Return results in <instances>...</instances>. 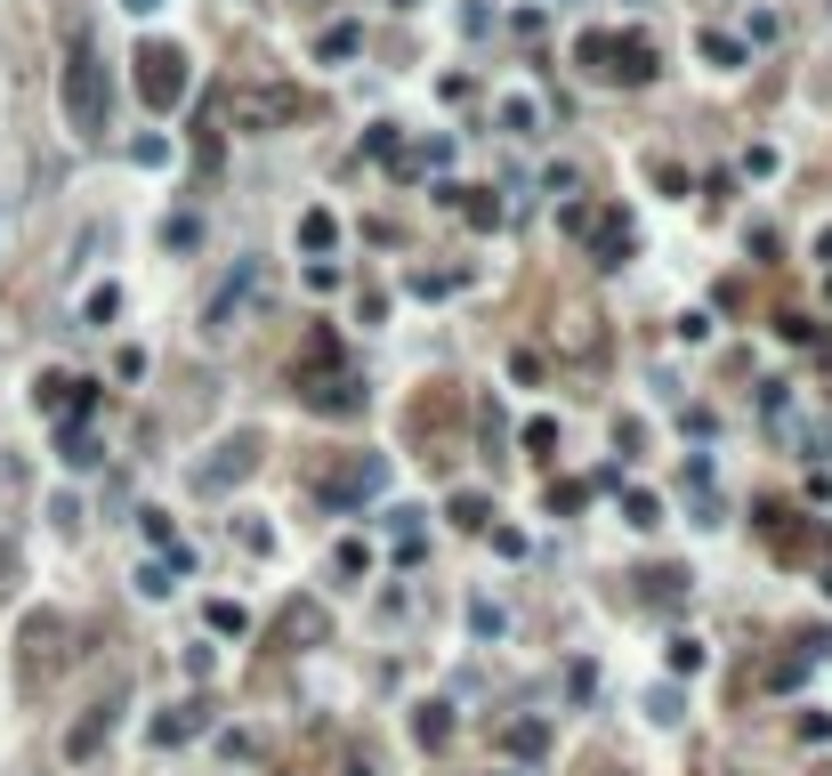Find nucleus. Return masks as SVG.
<instances>
[{
    "label": "nucleus",
    "instance_id": "obj_16",
    "mask_svg": "<svg viewBox=\"0 0 832 776\" xmlns=\"http://www.w3.org/2000/svg\"><path fill=\"white\" fill-rule=\"evenodd\" d=\"M469 623L485 631V639H502V631H509V615H502V607H493V599H477V607H469Z\"/></svg>",
    "mask_w": 832,
    "mask_h": 776
},
{
    "label": "nucleus",
    "instance_id": "obj_2",
    "mask_svg": "<svg viewBox=\"0 0 832 776\" xmlns=\"http://www.w3.org/2000/svg\"><path fill=\"white\" fill-rule=\"evenodd\" d=\"M267 292H276L267 259H235V275H226L219 292H211V308H202V332H211V340H226L243 316H259V299H267Z\"/></svg>",
    "mask_w": 832,
    "mask_h": 776
},
{
    "label": "nucleus",
    "instance_id": "obj_7",
    "mask_svg": "<svg viewBox=\"0 0 832 776\" xmlns=\"http://www.w3.org/2000/svg\"><path fill=\"white\" fill-rule=\"evenodd\" d=\"M57 639H66V623H57V615H33V623H25V671L57 663Z\"/></svg>",
    "mask_w": 832,
    "mask_h": 776
},
{
    "label": "nucleus",
    "instance_id": "obj_19",
    "mask_svg": "<svg viewBox=\"0 0 832 776\" xmlns=\"http://www.w3.org/2000/svg\"><path fill=\"white\" fill-rule=\"evenodd\" d=\"M324 57H331V66H340V57H356V25H331V33H324Z\"/></svg>",
    "mask_w": 832,
    "mask_h": 776
},
{
    "label": "nucleus",
    "instance_id": "obj_11",
    "mask_svg": "<svg viewBox=\"0 0 832 776\" xmlns=\"http://www.w3.org/2000/svg\"><path fill=\"white\" fill-rule=\"evenodd\" d=\"M195 728H202V712L186 704V712H171V720H154V744H186V737H195Z\"/></svg>",
    "mask_w": 832,
    "mask_h": 776
},
{
    "label": "nucleus",
    "instance_id": "obj_18",
    "mask_svg": "<svg viewBox=\"0 0 832 776\" xmlns=\"http://www.w3.org/2000/svg\"><path fill=\"white\" fill-rule=\"evenodd\" d=\"M114 308H121V292H114V283H106V292H90V299H81V316H90V324H114Z\"/></svg>",
    "mask_w": 832,
    "mask_h": 776
},
{
    "label": "nucleus",
    "instance_id": "obj_20",
    "mask_svg": "<svg viewBox=\"0 0 832 776\" xmlns=\"http://www.w3.org/2000/svg\"><path fill=\"white\" fill-rule=\"evenodd\" d=\"M703 57H712V66H743V49L727 33H703Z\"/></svg>",
    "mask_w": 832,
    "mask_h": 776
},
{
    "label": "nucleus",
    "instance_id": "obj_1",
    "mask_svg": "<svg viewBox=\"0 0 832 776\" xmlns=\"http://www.w3.org/2000/svg\"><path fill=\"white\" fill-rule=\"evenodd\" d=\"M66 121H73V138H106V66H97L81 25L66 40Z\"/></svg>",
    "mask_w": 832,
    "mask_h": 776
},
{
    "label": "nucleus",
    "instance_id": "obj_6",
    "mask_svg": "<svg viewBox=\"0 0 832 776\" xmlns=\"http://www.w3.org/2000/svg\"><path fill=\"white\" fill-rule=\"evenodd\" d=\"M251 461H259V437L243 428V437H226V445H219V461H202V469H195V485H202V494H219L226 478H251Z\"/></svg>",
    "mask_w": 832,
    "mask_h": 776
},
{
    "label": "nucleus",
    "instance_id": "obj_3",
    "mask_svg": "<svg viewBox=\"0 0 832 776\" xmlns=\"http://www.w3.org/2000/svg\"><path fill=\"white\" fill-rule=\"evenodd\" d=\"M186 81H195V73H186V57L171 49V40H145V49H138V97H145L154 114H171V106H178Z\"/></svg>",
    "mask_w": 832,
    "mask_h": 776
},
{
    "label": "nucleus",
    "instance_id": "obj_4",
    "mask_svg": "<svg viewBox=\"0 0 832 776\" xmlns=\"http://www.w3.org/2000/svg\"><path fill=\"white\" fill-rule=\"evenodd\" d=\"M380 485H388V461H372V454H348L340 469H324V478H316V494H324V502H372Z\"/></svg>",
    "mask_w": 832,
    "mask_h": 776
},
{
    "label": "nucleus",
    "instance_id": "obj_9",
    "mask_svg": "<svg viewBox=\"0 0 832 776\" xmlns=\"http://www.w3.org/2000/svg\"><path fill=\"white\" fill-rule=\"evenodd\" d=\"M502 130L509 138H534V130H542V106H534V97H502Z\"/></svg>",
    "mask_w": 832,
    "mask_h": 776
},
{
    "label": "nucleus",
    "instance_id": "obj_14",
    "mask_svg": "<svg viewBox=\"0 0 832 776\" xmlns=\"http://www.w3.org/2000/svg\"><path fill=\"white\" fill-rule=\"evenodd\" d=\"M211 631H226V639H243V631H251V615H243L235 599H211Z\"/></svg>",
    "mask_w": 832,
    "mask_h": 776
},
{
    "label": "nucleus",
    "instance_id": "obj_10",
    "mask_svg": "<svg viewBox=\"0 0 832 776\" xmlns=\"http://www.w3.org/2000/svg\"><path fill=\"white\" fill-rule=\"evenodd\" d=\"M502 744L517 752V761H534V752L550 744V728H542V720H509V728H502Z\"/></svg>",
    "mask_w": 832,
    "mask_h": 776
},
{
    "label": "nucleus",
    "instance_id": "obj_17",
    "mask_svg": "<svg viewBox=\"0 0 832 776\" xmlns=\"http://www.w3.org/2000/svg\"><path fill=\"white\" fill-rule=\"evenodd\" d=\"M162 243H171V251H195V243H202V219H171V227H162Z\"/></svg>",
    "mask_w": 832,
    "mask_h": 776
},
{
    "label": "nucleus",
    "instance_id": "obj_23",
    "mask_svg": "<svg viewBox=\"0 0 832 776\" xmlns=\"http://www.w3.org/2000/svg\"><path fill=\"white\" fill-rule=\"evenodd\" d=\"M121 9H130V16H154V9H162V0H121Z\"/></svg>",
    "mask_w": 832,
    "mask_h": 776
},
{
    "label": "nucleus",
    "instance_id": "obj_22",
    "mask_svg": "<svg viewBox=\"0 0 832 776\" xmlns=\"http://www.w3.org/2000/svg\"><path fill=\"white\" fill-rule=\"evenodd\" d=\"M671 671H703V647L695 639H671Z\"/></svg>",
    "mask_w": 832,
    "mask_h": 776
},
{
    "label": "nucleus",
    "instance_id": "obj_8",
    "mask_svg": "<svg viewBox=\"0 0 832 776\" xmlns=\"http://www.w3.org/2000/svg\"><path fill=\"white\" fill-rule=\"evenodd\" d=\"M106 737H114V704H97V712H90V720H81V728H73V737H66V761H90V752H97V744H106Z\"/></svg>",
    "mask_w": 832,
    "mask_h": 776
},
{
    "label": "nucleus",
    "instance_id": "obj_15",
    "mask_svg": "<svg viewBox=\"0 0 832 776\" xmlns=\"http://www.w3.org/2000/svg\"><path fill=\"white\" fill-rule=\"evenodd\" d=\"M622 518H631V526H655V518H663V502H655V494H638V485H631V494H622Z\"/></svg>",
    "mask_w": 832,
    "mask_h": 776
},
{
    "label": "nucleus",
    "instance_id": "obj_21",
    "mask_svg": "<svg viewBox=\"0 0 832 776\" xmlns=\"http://www.w3.org/2000/svg\"><path fill=\"white\" fill-rule=\"evenodd\" d=\"M331 566H340V575H364L372 550H364V542H340V550H331Z\"/></svg>",
    "mask_w": 832,
    "mask_h": 776
},
{
    "label": "nucleus",
    "instance_id": "obj_12",
    "mask_svg": "<svg viewBox=\"0 0 832 776\" xmlns=\"http://www.w3.org/2000/svg\"><path fill=\"white\" fill-rule=\"evenodd\" d=\"M445 704H421V712H412V737H421V744H445Z\"/></svg>",
    "mask_w": 832,
    "mask_h": 776
},
{
    "label": "nucleus",
    "instance_id": "obj_5",
    "mask_svg": "<svg viewBox=\"0 0 832 776\" xmlns=\"http://www.w3.org/2000/svg\"><path fill=\"white\" fill-rule=\"evenodd\" d=\"M607 81H631V90H647V81H655V40H647V33H631V40L607 33Z\"/></svg>",
    "mask_w": 832,
    "mask_h": 776
},
{
    "label": "nucleus",
    "instance_id": "obj_13",
    "mask_svg": "<svg viewBox=\"0 0 832 776\" xmlns=\"http://www.w3.org/2000/svg\"><path fill=\"white\" fill-rule=\"evenodd\" d=\"M331 235H340V227H331V211H307V219H300V243H307V251H331Z\"/></svg>",
    "mask_w": 832,
    "mask_h": 776
}]
</instances>
